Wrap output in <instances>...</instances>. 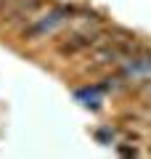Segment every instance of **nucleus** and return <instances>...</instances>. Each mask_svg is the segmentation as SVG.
<instances>
[{
    "mask_svg": "<svg viewBox=\"0 0 151 159\" xmlns=\"http://www.w3.org/2000/svg\"><path fill=\"white\" fill-rule=\"evenodd\" d=\"M66 13H69V11L64 8V11H53V13L40 16L29 29H24V40H34V37H40V34H45V32H53L61 21H66Z\"/></svg>",
    "mask_w": 151,
    "mask_h": 159,
    "instance_id": "obj_1",
    "label": "nucleus"
},
{
    "mask_svg": "<svg viewBox=\"0 0 151 159\" xmlns=\"http://www.w3.org/2000/svg\"><path fill=\"white\" fill-rule=\"evenodd\" d=\"M93 43H95V37H90V34H74L72 40H66V43L58 45V51L61 53H77V51H82V48L93 45Z\"/></svg>",
    "mask_w": 151,
    "mask_h": 159,
    "instance_id": "obj_2",
    "label": "nucleus"
}]
</instances>
